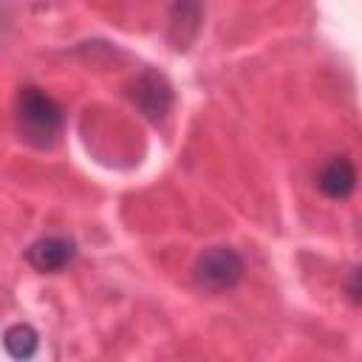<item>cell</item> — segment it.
<instances>
[{"mask_svg":"<svg viewBox=\"0 0 362 362\" xmlns=\"http://www.w3.org/2000/svg\"><path fill=\"white\" fill-rule=\"evenodd\" d=\"M14 119H17L20 139L37 150L54 147L62 133V107L37 85L20 88Z\"/></svg>","mask_w":362,"mask_h":362,"instance_id":"1","label":"cell"},{"mask_svg":"<svg viewBox=\"0 0 362 362\" xmlns=\"http://www.w3.org/2000/svg\"><path fill=\"white\" fill-rule=\"evenodd\" d=\"M192 277L204 291L223 294L243 280V257L232 246H209L195 257Z\"/></svg>","mask_w":362,"mask_h":362,"instance_id":"2","label":"cell"},{"mask_svg":"<svg viewBox=\"0 0 362 362\" xmlns=\"http://www.w3.org/2000/svg\"><path fill=\"white\" fill-rule=\"evenodd\" d=\"M130 99L150 122H161L173 107V85L158 71H141L133 82Z\"/></svg>","mask_w":362,"mask_h":362,"instance_id":"3","label":"cell"},{"mask_svg":"<svg viewBox=\"0 0 362 362\" xmlns=\"http://www.w3.org/2000/svg\"><path fill=\"white\" fill-rule=\"evenodd\" d=\"M76 257V243L71 238L62 235H45L37 238L28 249H25V260L31 263V269L42 272V274H57L65 266H71Z\"/></svg>","mask_w":362,"mask_h":362,"instance_id":"4","label":"cell"},{"mask_svg":"<svg viewBox=\"0 0 362 362\" xmlns=\"http://www.w3.org/2000/svg\"><path fill=\"white\" fill-rule=\"evenodd\" d=\"M317 189L325 195V198H348L354 189H356V167L351 158L345 156H334L322 164V170L317 173Z\"/></svg>","mask_w":362,"mask_h":362,"instance_id":"5","label":"cell"},{"mask_svg":"<svg viewBox=\"0 0 362 362\" xmlns=\"http://www.w3.org/2000/svg\"><path fill=\"white\" fill-rule=\"evenodd\" d=\"M3 348H6V354H8L11 359L28 362V359H34L37 351H40V334H37V328L28 325V322H14V325H8L6 334H3Z\"/></svg>","mask_w":362,"mask_h":362,"instance_id":"6","label":"cell"},{"mask_svg":"<svg viewBox=\"0 0 362 362\" xmlns=\"http://www.w3.org/2000/svg\"><path fill=\"white\" fill-rule=\"evenodd\" d=\"M345 294L362 305V266H354L345 277Z\"/></svg>","mask_w":362,"mask_h":362,"instance_id":"7","label":"cell"}]
</instances>
